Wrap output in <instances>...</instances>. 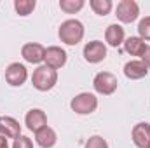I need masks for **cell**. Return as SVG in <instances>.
I'll list each match as a JSON object with an SVG mask.
<instances>
[{
	"label": "cell",
	"instance_id": "277c9868",
	"mask_svg": "<svg viewBox=\"0 0 150 148\" xmlns=\"http://www.w3.org/2000/svg\"><path fill=\"white\" fill-rule=\"evenodd\" d=\"M93 85H94V91L98 94H103V96H110L117 91V85H119V80L117 77L110 72H100L96 73L94 80H93Z\"/></svg>",
	"mask_w": 150,
	"mask_h": 148
},
{
	"label": "cell",
	"instance_id": "ba28073f",
	"mask_svg": "<svg viewBox=\"0 0 150 148\" xmlns=\"http://www.w3.org/2000/svg\"><path fill=\"white\" fill-rule=\"evenodd\" d=\"M28 78V72H26V66L21 65V63H11L5 70V82L12 87H19L26 82Z\"/></svg>",
	"mask_w": 150,
	"mask_h": 148
},
{
	"label": "cell",
	"instance_id": "6da1fadb",
	"mask_svg": "<svg viewBox=\"0 0 150 148\" xmlns=\"http://www.w3.org/2000/svg\"><path fill=\"white\" fill-rule=\"evenodd\" d=\"M58 37L67 45H77L84 38V25L79 19H67L58 30Z\"/></svg>",
	"mask_w": 150,
	"mask_h": 148
},
{
	"label": "cell",
	"instance_id": "44dd1931",
	"mask_svg": "<svg viewBox=\"0 0 150 148\" xmlns=\"http://www.w3.org/2000/svg\"><path fill=\"white\" fill-rule=\"evenodd\" d=\"M84 148H108L107 140H103L101 136H91L87 141H86V147Z\"/></svg>",
	"mask_w": 150,
	"mask_h": 148
},
{
	"label": "cell",
	"instance_id": "2e32d148",
	"mask_svg": "<svg viewBox=\"0 0 150 148\" xmlns=\"http://www.w3.org/2000/svg\"><path fill=\"white\" fill-rule=\"evenodd\" d=\"M105 40L108 45L112 47H119L120 44H124V28L120 25H110L105 32Z\"/></svg>",
	"mask_w": 150,
	"mask_h": 148
},
{
	"label": "cell",
	"instance_id": "603a6c76",
	"mask_svg": "<svg viewBox=\"0 0 150 148\" xmlns=\"http://www.w3.org/2000/svg\"><path fill=\"white\" fill-rule=\"evenodd\" d=\"M142 61L147 65V68H149V72H150V45L147 47V51L143 52V56H142Z\"/></svg>",
	"mask_w": 150,
	"mask_h": 148
},
{
	"label": "cell",
	"instance_id": "8992f818",
	"mask_svg": "<svg viewBox=\"0 0 150 148\" xmlns=\"http://www.w3.org/2000/svg\"><path fill=\"white\" fill-rule=\"evenodd\" d=\"M107 58V45L100 40H91L84 45V59L87 63H100Z\"/></svg>",
	"mask_w": 150,
	"mask_h": 148
},
{
	"label": "cell",
	"instance_id": "7402d4cb",
	"mask_svg": "<svg viewBox=\"0 0 150 148\" xmlns=\"http://www.w3.org/2000/svg\"><path fill=\"white\" fill-rule=\"evenodd\" d=\"M12 148H33V143H32V140L28 138V136H18L16 140H14V145Z\"/></svg>",
	"mask_w": 150,
	"mask_h": 148
},
{
	"label": "cell",
	"instance_id": "d4e9b609",
	"mask_svg": "<svg viewBox=\"0 0 150 148\" xmlns=\"http://www.w3.org/2000/svg\"><path fill=\"white\" fill-rule=\"evenodd\" d=\"M147 148H150V145H149V147H147Z\"/></svg>",
	"mask_w": 150,
	"mask_h": 148
},
{
	"label": "cell",
	"instance_id": "52a82bcc",
	"mask_svg": "<svg viewBox=\"0 0 150 148\" xmlns=\"http://www.w3.org/2000/svg\"><path fill=\"white\" fill-rule=\"evenodd\" d=\"M21 56L26 63L38 65L45 59V47L42 44H37V42H28L21 47Z\"/></svg>",
	"mask_w": 150,
	"mask_h": 148
},
{
	"label": "cell",
	"instance_id": "cb8c5ba5",
	"mask_svg": "<svg viewBox=\"0 0 150 148\" xmlns=\"http://www.w3.org/2000/svg\"><path fill=\"white\" fill-rule=\"evenodd\" d=\"M0 148H9L7 138H4V136H0Z\"/></svg>",
	"mask_w": 150,
	"mask_h": 148
},
{
	"label": "cell",
	"instance_id": "9a60e30c",
	"mask_svg": "<svg viewBox=\"0 0 150 148\" xmlns=\"http://www.w3.org/2000/svg\"><path fill=\"white\" fill-rule=\"evenodd\" d=\"M147 44H145V40H142L140 37H129L124 40V49H126V52L127 54H131V56H143V52L147 51Z\"/></svg>",
	"mask_w": 150,
	"mask_h": 148
},
{
	"label": "cell",
	"instance_id": "9c48e42d",
	"mask_svg": "<svg viewBox=\"0 0 150 148\" xmlns=\"http://www.w3.org/2000/svg\"><path fill=\"white\" fill-rule=\"evenodd\" d=\"M45 66L52 68V70H58L61 66H65L67 63V52L58 47V45H52V47H47L45 49Z\"/></svg>",
	"mask_w": 150,
	"mask_h": 148
},
{
	"label": "cell",
	"instance_id": "5b68a950",
	"mask_svg": "<svg viewBox=\"0 0 150 148\" xmlns=\"http://www.w3.org/2000/svg\"><path fill=\"white\" fill-rule=\"evenodd\" d=\"M115 16L122 23H133L140 16V7H138V4L134 0H122V2L117 4Z\"/></svg>",
	"mask_w": 150,
	"mask_h": 148
},
{
	"label": "cell",
	"instance_id": "e0dca14e",
	"mask_svg": "<svg viewBox=\"0 0 150 148\" xmlns=\"http://www.w3.org/2000/svg\"><path fill=\"white\" fill-rule=\"evenodd\" d=\"M89 5H91V9L94 11V14H98V16H107V14H110V11H112V7H113L112 0H91Z\"/></svg>",
	"mask_w": 150,
	"mask_h": 148
},
{
	"label": "cell",
	"instance_id": "5bb4252c",
	"mask_svg": "<svg viewBox=\"0 0 150 148\" xmlns=\"http://www.w3.org/2000/svg\"><path fill=\"white\" fill-rule=\"evenodd\" d=\"M56 141H58V136H56L54 129H51L47 125L35 132V143L40 148H52L56 145Z\"/></svg>",
	"mask_w": 150,
	"mask_h": 148
},
{
	"label": "cell",
	"instance_id": "d6986e66",
	"mask_svg": "<svg viewBox=\"0 0 150 148\" xmlns=\"http://www.w3.org/2000/svg\"><path fill=\"white\" fill-rule=\"evenodd\" d=\"M84 7V0H59V9L67 14H75Z\"/></svg>",
	"mask_w": 150,
	"mask_h": 148
},
{
	"label": "cell",
	"instance_id": "7a4b0ae2",
	"mask_svg": "<svg viewBox=\"0 0 150 148\" xmlns=\"http://www.w3.org/2000/svg\"><path fill=\"white\" fill-rule=\"evenodd\" d=\"M56 82H58V72H56V70H52V68H49V66H45V65L37 66V68L33 70L32 84H33V87H35L37 91H42V92L51 91V89L56 85Z\"/></svg>",
	"mask_w": 150,
	"mask_h": 148
},
{
	"label": "cell",
	"instance_id": "7c38bea8",
	"mask_svg": "<svg viewBox=\"0 0 150 148\" xmlns=\"http://www.w3.org/2000/svg\"><path fill=\"white\" fill-rule=\"evenodd\" d=\"M25 124H26V127L30 131L37 132V131L44 129L47 125V115L40 110V108H32V110L26 113V117H25Z\"/></svg>",
	"mask_w": 150,
	"mask_h": 148
},
{
	"label": "cell",
	"instance_id": "ffe728a7",
	"mask_svg": "<svg viewBox=\"0 0 150 148\" xmlns=\"http://www.w3.org/2000/svg\"><path fill=\"white\" fill-rule=\"evenodd\" d=\"M138 33L142 40H150V16H145L138 23Z\"/></svg>",
	"mask_w": 150,
	"mask_h": 148
},
{
	"label": "cell",
	"instance_id": "4fadbf2b",
	"mask_svg": "<svg viewBox=\"0 0 150 148\" xmlns=\"http://www.w3.org/2000/svg\"><path fill=\"white\" fill-rule=\"evenodd\" d=\"M149 68L142 59H131L124 65V75L131 80H140L143 77H147Z\"/></svg>",
	"mask_w": 150,
	"mask_h": 148
},
{
	"label": "cell",
	"instance_id": "3957f363",
	"mask_svg": "<svg viewBox=\"0 0 150 148\" xmlns=\"http://www.w3.org/2000/svg\"><path fill=\"white\" fill-rule=\"evenodd\" d=\"M70 108L79 115H89L98 108V98L91 92H80L70 101Z\"/></svg>",
	"mask_w": 150,
	"mask_h": 148
},
{
	"label": "cell",
	"instance_id": "30bf717a",
	"mask_svg": "<svg viewBox=\"0 0 150 148\" xmlns=\"http://www.w3.org/2000/svg\"><path fill=\"white\" fill-rule=\"evenodd\" d=\"M131 138L134 147L138 148H147L150 145V124L149 122H140L133 127Z\"/></svg>",
	"mask_w": 150,
	"mask_h": 148
},
{
	"label": "cell",
	"instance_id": "8fae6325",
	"mask_svg": "<svg viewBox=\"0 0 150 148\" xmlns=\"http://www.w3.org/2000/svg\"><path fill=\"white\" fill-rule=\"evenodd\" d=\"M0 136L4 138H11L16 140L18 136H21V125L14 117H0Z\"/></svg>",
	"mask_w": 150,
	"mask_h": 148
},
{
	"label": "cell",
	"instance_id": "ac0fdd59",
	"mask_svg": "<svg viewBox=\"0 0 150 148\" xmlns=\"http://www.w3.org/2000/svg\"><path fill=\"white\" fill-rule=\"evenodd\" d=\"M14 9H16V12L19 16H28L35 9V0H16L14 2Z\"/></svg>",
	"mask_w": 150,
	"mask_h": 148
}]
</instances>
